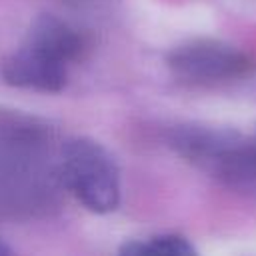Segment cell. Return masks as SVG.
Wrapping results in <instances>:
<instances>
[{
	"label": "cell",
	"instance_id": "cell-1",
	"mask_svg": "<svg viewBox=\"0 0 256 256\" xmlns=\"http://www.w3.org/2000/svg\"><path fill=\"white\" fill-rule=\"evenodd\" d=\"M84 50L82 34L56 16H40L2 64L6 84L38 92H58L68 82V68Z\"/></svg>",
	"mask_w": 256,
	"mask_h": 256
},
{
	"label": "cell",
	"instance_id": "cell-2",
	"mask_svg": "<svg viewBox=\"0 0 256 256\" xmlns=\"http://www.w3.org/2000/svg\"><path fill=\"white\" fill-rule=\"evenodd\" d=\"M58 176L68 192L96 214L120 204V170L112 154L92 138H70L58 152Z\"/></svg>",
	"mask_w": 256,
	"mask_h": 256
},
{
	"label": "cell",
	"instance_id": "cell-3",
	"mask_svg": "<svg viewBox=\"0 0 256 256\" xmlns=\"http://www.w3.org/2000/svg\"><path fill=\"white\" fill-rule=\"evenodd\" d=\"M168 68L184 82L208 84L242 76L250 68V58L226 42L198 38L176 46L168 54Z\"/></svg>",
	"mask_w": 256,
	"mask_h": 256
},
{
	"label": "cell",
	"instance_id": "cell-4",
	"mask_svg": "<svg viewBox=\"0 0 256 256\" xmlns=\"http://www.w3.org/2000/svg\"><path fill=\"white\" fill-rule=\"evenodd\" d=\"M122 254H168V256H184L194 254V246L178 236V234H160L150 236L146 240H134L122 248Z\"/></svg>",
	"mask_w": 256,
	"mask_h": 256
}]
</instances>
